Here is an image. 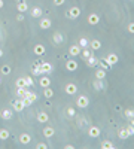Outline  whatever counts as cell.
<instances>
[{
    "label": "cell",
    "instance_id": "1",
    "mask_svg": "<svg viewBox=\"0 0 134 149\" xmlns=\"http://www.w3.org/2000/svg\"><path fill=\"white\" fill-rule=\"evenodd\" d=\"M118 61H119V58H118V55H116V54H109V55L104 58V63H106L107 66H110V67L115 66Z\"/></svg>",
    "mask_w": 134,
    "mask_h": 149
},
{
    "label": "cell",
    "instance_id": "2",
    "mask_svg": "<svg viewBox=\"0 0 134 149\" xmlns=\"http://www.w3.org/2000/svg\"><path fill=\"white\" fill-rule=\"evenodd\" d=\"M76 104H78V107H80V109H85L88 104H89V99L86 97V95H79L78 97V101H76Z\"/></svg>",
    "mask_w": 134,
    "mask_h": 149
},
{
    "label": "cell",
    "instance_id": "3",
    "mask_svg": "<svg viewBox=\"0 0 134 149\" xmlns=\"http://www.w3.org/2000/svg\"><path fill=\"white\" fill-rule=\"evenodd\" d=\"M79 15H80V9H79V7H76V6L70 7V9L67 11V16H69V18H71V20H76Z\"/></svg>",
    "mask_w": 134,
    "mask_h": 149
},
{
    "label": "cell",
    "instance_id": "4",
    "mask_svg": "<svg viewBox=\"0 0 134 149\" xmlns=\"http://www.w3.org/2000/svg\"><path fill=\"white\" fill-rule=\"evenodd\" d=\"M100 133H101L100 127H95V125H93V127H89V128H88V136H89V137H93V139L98 137V136H100Z\"/></svg>",
    "mask_w": 134,
    "mask_h": 149
},
{
    "label": "cell",
    "instance_id": "5",
    "mask_svg": "<svg viewBox=\"0 0 134 149\" xmlns=\"http://www.w3.org/2000/svg\"><path fill=\"white\" fill-rule=\"evenodd\" d=\"M64 91H66L69 95H73V94H76V93H78V86H76V84H71V82H69V84L66 85Z\"/></svg>",
    "mask_w": 134,
    "mask_h": 149
},
{
    "label": "cell",
    "instance_id": "6",
    "mask_svg": "<svg viewBox=\"0 0 134 149\" xmlns=\"http://www.w3.org/2000/svg\"><path fill=\"white\" fill-rule=\"evenodd\" d=\"M39 25H40V29L42 30H48L51 25H52V21L49 20V18H42L40 20V22H39Z\"/></svg>",
    "mask_w": 134,
    "mask_h": 149
},
{
    "label": "cell",
    "instance_id": "7",
    "mask_svg": "<svg viewBox=\"0 0 134 149\" xmlns=\"http://www.w3.org/2000/svg\"><path fill=\"white\" fill-rule=\"evenodd\" d=\"M12 107H14V110H16V112H21L25 106H24L22 100H14V101H12Z\"/></svg>",
    "mask_w": 134,
    "mask_h": 149
},
{
    "label": "cell",
    "instance_id": "8",
    "mask_svg": "<svg viewBox=\"0 0 134 149\" xmlns=\"http://www.w3.org/2000/svg\"><path fill=\"white\" fill-rule=\"evenodd\" d=\"M52 40H54V43H55V45H61V43L64 42V36H63L61 33H54Z\"/></svg>",
    "mask_w": 134,
    "mask_h": 149
},
{
    "label": "cell",
    "instance_id": "9",
    "mask_svg": "<svg viewBox=\"0 0 134 149\" xmlns=\"http://www.w3.org/2000/svg\"><path fill=\"white\" fill-rule=\"evenodd\" d=\"M45 51H46V49H45V46L40 45V43H39V45H34V49H33V52H34L37 57H42V55L45 54Z\"/></svg>",
    "mask_w": 134,
    "mask_h": 149
},
{
    "label": "cell",
    "instance_id": "10",
    "mask_svg": "<svg viewBox=\"0 0 134 149\" xmlns=\"http://www.w3.org/2000/svg\"><path fill=\"white\" fill-rule=\"evenodd\" d=\"M88 22L91 24V25H95L100 22V16H98L97 14H91V15H88Z\"/></svg>",
    "mask_w": 134,
    "mask_h": 149
},
{
    "label": "cell",
    "instance_id": "11",
    "mask_svg": "<svg viewBox=\"0 0 134 149\" xmlns=\"http://www.w3.org/2000/svg\"><path fill=\"white\" fill-rule=\"evenodd\" d=\"M66 69L69 70V72H75V70L78 69V63L75 60H69L67 63H66Z\"/></svg>",
    "mask_w": 134,
    "mask_h": 149
},
{
    "label": "cell",
    "instance_id": "12",
    "mask_svg": "<svg viewBox=\"0 0 134 149\" xmlns=\"http://www.w3.org/2000/svg\"><path fill=\"white\" fill-rule=\"evenodd\" d=\"M69 54H70L71 57L79 55V54H80V46H79V45H71L70 49H69Z\"/></svg>",
    "mask_w": 134,
    "mask_h": 149
},
{
    "label": "cell",
    "instance_id": "13",
    "mask_svg": "<svg viewBox=\"0 0 134 149\" xmlns=\"http://www.w3.org/2000/svg\"><path fill=\"white\" fill-rule=\"evenodd\" d=\"M54 134H55V130H54L52 127H45L43 128V136L46 137V139H51Z\"/></svg>",
    "mask_w": 134,
    "mask_h": 149
},
{
    "label": "cell",
    "instance_id": "14",
    "mask_svg": "<svg viewBox=\"0 0 134 149\" xmlns=\"http://www.w3.org/2000/svg\"><path fill=\"white\" fill-rule=\"evenodd\" d=\"M42 88H46V86H51V79L48 76H40V81H39Z\"/></svg>",
    "mask_w": 134,
    "mask_h": 149
},
{
    "label": "cell",
    "instance_id": "15",
    "mask_svg": "<svg viewBox=\"0 0 134 149\" xmlns=\"http://www.w3.org/2000/svg\"><path fill=\"white\" fill-rule=\"evenodd\" d=\"M20 142L22 143V145H29L30 142H31V137H30V134H27V133H22L21 136H20Z\"/></svg>",
    "mask_w": 134,
    "mask_h": 149
},
{
    "label": "cell",
    "instance_id": "16",
    "mask_svg": "<svg viewBox=\"0 0 134 149\" xmlns=\"http://www.w3.org/2000/svg\"><path fill=\"white\" fill-rule=\"evenodd\" d=\"M89 48H91L93 51H98V49L101 48V42L97 40V39H94V40L89 42Z\"/></svg>",
    "mask_w": 134,
    "mask_h": 149
},
{
    "label": "cell",
    "instance_id": "17",
    "mask_svg": "<svg viewBox=\"0 0 134 149\" xmlns=\"http://www.w3.org/2000/svg\"><path fill=\"white\" fill-rule=\"evenodd\" d=\"M40 69H42V73H51L52 72V64L51 63H42Z\"/></svg>",
    "mask_w": 134,
    "mask_h": 149
},
{
    "label": "cell",
    "instance_id": "18",
    "mask_svg": "<svg viewBox=\"0 0 134 149\" xmlns=\"http://www.w3.org/2000/svg\"><path fill=\"white\" fill-rule=\"evenodd\" d=\"M86 64H88V67H94V66H97V64H98V58L94 57V55H91L89 58H86Z\"/></svg>",
    "mask_w": 134,
    "mask_h": 149
},
{
    "label": "cell",
    "instance_id": "19",
    "mask_svg": "<svg viewBox=\"0 0 134 149\" xmlns=\"http://www.w3.org/2000/svg\"><path fill=\"white\" fill-rule=\"evenodd\" d=\"M31 16H33V18H40V16H42V9H40V7H37V6L31 7Z\"/></svg>",
    "mask_w": 134,
    "mask_h": 149
},
{
    "label": "cell",
    "instance_id": "20",
    "mask_svg": "<svg viewBox=\"0 0 134 149\" xmlns=\"http://www.w3.org/2000/svg\"><path fill=\"white\" fill-rule=\"evenodd\" d=\"M12 116H14L12 110H9V109H5V110H2V118H3V119L9 121V119H12Z\"/></svg>",
    "mask_w": 134,
    "mask_h": 149
},
{
    "label": "cell",
    "instance_id": "21",
    "mask_svg": "<svg viewBox=\"0 0 134 149\" xmlns=\"http://www.w3.org/2000/svg\"><path fill=\"white\" fill-rule=\"evenodd\" d=\"M29 93H30V91H29L27 86H25V88H16V94H18V97H21V99H24Z\"/></svg>",
    "mask_w": 134,
    "mask_h": 149
},
{
    "label": "cell",
    "instance_id": "22",
    "mask_svg": "<svg viewBox=\"0 0 134 149\" xmlns=\"http://www.w3.org/2000/svg\"><path fill=\"white\" fill-rule=\"evenodd\" d=\"M43 95H45L46 99H52V97H54V91H52L51 86H46V88H43Z\"/></svg>",
    "mask_w": 134,
    "mask_h": 149
},
{
    "label": "cell",
    "instance_id": "23",
    "mask_svg": "<svg viewBox=\"0 0 134 149\" xmlns=\"http://www.w3.org/2000/svg\"><path fill=\"white\" fill-rule=\"evenodd\" d=\"M100 148H101V149H113V148H115V145L110 142V140H104V142H101Z\"/></svg>",
    "mask_w": 134,
    "mask_h": 149
},
{
    "label": "cell",
    "instance_id": "24",
    "mask_svg": "<svg viewBox=\"0 0 134 149\" xmlns=\"http://www.w3.org/2000/svg\"><path fill=\"white\" fill-rule=\"evenodd\" d=\"M48 119H49V116H48L46 112H40L37 115V121L39 122H48Z\"/></svg>",
    "mask_w": 134,
    "mask_h": 149
},
{
    "label": "cell",
    "instance_id": "25",
    "mask_svg": "<svg viewBox=\"0 0 134 149\" xmlns=\"http://www.w3.org/2000/svg\"><path fill=\"white\" fill-rule=\"evenodd\" d=\"M16 9L20 12H25V11H29V5H27L25 2H20L16 5Z\"/></svg>",
    "mask_w": 134,
    "mask_h": 149
},
{
    "label": "cell",
    "instance_id": "26",
    "mask_svg": "<svg viewBox=\"0 0 134 149\" xmlns=\"http://www.w3.org/2000/svg\"><path fill=\"white\" fill-rule=\"evenodd\" d=\"M95 78H97V79H104V78H106V70L104 69H98L97 70V72H95Z\"/></svg>",
    "mask_w": 134,
    "mask_h": 149
},
{
    "label": "cell",
    "instance_id": "27",
    "mask_svg": "<svg viewBox=\"0 0 134 149\" xmlns=\"http://www.w3.org/2000/svg\"><path fill=\"white\" fill-rule=\"evenodd\" d=\"M118 136H119V139H122V140H125V139H128V137H130V134H128L127 128H122V130H119Z\"/></svg>",
    "mask_w": 134,
    "mask_h": 149
},
{
    "label": "cell",
    "instance_id": "28",
    "mask_svg": "<svg viewBox=\"0 0 134 149\" xmlns=\"http://www.w3.org/2000/svg\"><path fill=\"white\" fill-rule=\"evenodd\" d=\"M78 45H79L80 48H88L89 42H88V39H86V37H80V39H79V43H78Z\"/></svg>",
    "mask_w": 134,
    "mask_h": 149
},
{
    "label": "cell",
    "instance_id": "29",
    "mask_svg": "<svg viewBox=\"0 0 134 149\" xmlns=\"http://www.w3.org/2000/svg\"><path fill=\"white\" fill-rule=\"evenodd\" d=\"M25 79L24 78H20V79H16V88H25ZM29 88V86H27Z\"/></svg>",
    "mask_w": 134,
    "mask_h": 149
},
{
    "label": "cell",
    "instance_id": "30",
    "mask_svg": "<svg viewBox=\"0 0 134 149\" xmlns=\"http://www.w3.org/2000/svg\"><path fill=\"white\" fill-rule=\"evenodd\" d=\"M94 88L97 90V91H101L104 86H103V82H101V79H97V81H94Z\"/></svg>",
    "mask_w": 134,
    "mask_h": 149
},
{
    "label": "cell",
    "instance_id": "31",
    "mask_svg": "<svg viewBox=\"0 0 134 149\" xmlns=\"http://www.w3.org/2000/svg\"><path fill=\"white\" fill-rule=\"evenodd\" d=\"M7 137H9V131L2 128V130H0V140H6Z\"/></svg>",
    "mask_w": 134,
    "mask_h": 149
},
{
    "label": "cell",
    "instance_id": "32",
    "mask_svg": "<svg viewBox=\"0 0 134 149\" xmlns=\"http://www.w3.org/2000/svg\"><path fill=\"white\" fill-rule=\"evenodd\" d=\"M31 73H33V75H36V76H42V75H43V73H42L40 66H34V69L31 70Z\"/></svg>",
    "mask_w": 134,
    "mask_h": 149
},
{
    "label": "cell",
    "instance_id": "33",
    "mask_svg": "<svg viewBox=\"0 0 134 149\" xmlns=\"http://www.w3.org/2000/svg\"><path fill=\"white\" fill-rule=\"evenodd\" d=\"M124 115L127 116L128 119H133L134 118V109H127V110L124 112Z\"/></svg>",
    "mask_w": 134,
    "mask_h": 149
},
{
    "label": "cell",
    "instance_id": "34",
    "mask_svg": "<svg viewBox=\"0 0 134 149\" xmlns=\"http://www.w3.org/2000/svg\"><path fill=\"white\" fill-rule=\"evenodd\" d=\"M80 54H82V57L86 60V58H89V57H91L93 54H91V51H89V49H86V48H84V51H80Z\"/></svg>",
    "mask_w": 134,
    "mask_h": 149
},
{
    "label": "cell",
    "instance_id": "35",
    "mask_svg": "<svg viewBox=\"0 0 134 149\" xmlns=\"http://www.w3.org/2000/svg\"><path fill=\"white\" fill-rule=\"evenodd\" d=\"M66 113H67V116H69V118H73V116H76V110H75L73 107H67Z\"/></svg>",
    "mask_w": 134,
    "mask_h": 149
},
{
    "label": "cell",
    "instance_id": "36",
    "mask_svg": "<svg viewBox=\"0 0 134 149\" xmlns=\"http://www.w3.org/2000/svg\"><path fill=\"white\" fill-rule=\"evenodd\" d=\"M0 70H2L3 75H11V72H12V69L9 67V66H2V69H0Z\"/></svg>",
    "mask_w": 134,
    "mask_h": 149
},
{
    "label": "cell",
    "instance_id": "37",
    "mask_svg": "<svg viewBox=\"0 0 134 149\" xmlns=\"http://www.w3.org/2000/svg\"><path fill=\"white\" fill-rule=\"evenodd\" d=\"M25 97H29V100H30L31 103H34L36 100H37V95H36L34 93H29V94H27V95H25Z\"/></svg>",
    "mask_w": 134,
    "mask_h": 149
},
{
    "label": "cell",
    "instance_id": "38",
    "mask_svg": "<svg viewBox=\"0 0 134 149\" xmlns=\"http://www.w3.org/2000/svg\"><path fill=\"white\" fill-rule=\"evenodd\" d=\"M98 64H100V66H101V67H103L104 70H110V69H112L110 66H107V64L104 63V60H101V61H100V60H98Z\"/></svg>",
    "mask_w": 134,
    "mask_h": 149
},
{
    "label": "cell",
    "instance_id": "39",
    "mask_svg": "<svg viewBox=\"0 0 134 149\" xmlns=\"http://www.w3.org/2000/svg\"><path fill=\"white\" fill-rule=\"evenodd\" d=\"M24 79H25V85L27 86H31L34 82H33V79H31V78H29V76H27V78H24Z\"/></svg>",
    "mask_w": 134,
    "mask_h": 149
},
{
    "label": "cell",
    "instance_id": "40",
    "mask_svg": "<svg viewBox=\"0 0 134 149\" xmlns=\"http://www.w3.org/2000/svg\"><path fill=\"white\" fill-rule=\"evenodd\" d=\"M127 131H128V134H130V136H134V125H133V124H131V125H128V127H127Z\"/></svg>",
    "mask_w": 134,
    "mask_h": 149
},
{
    "label": "cell",
    "instance_id": "41",
    "mask_svg": "<svg viewBox=\"0 0 134 149\" xmlns=\"http://www.w3.org/2000/svg\"><path fill=\"white\" fill-rule=\"evenodd\" d=\"M64 3H66V0H54V5H55V6H61Z\"/></svg>",
    "mask_w": 134,
    "mask_h": 149
},
{
    "label": "cell",
    "instance_id": "42",
    "mask_svg": "<svg viewBox=\"0 0 134 149\" xmlns=\"http://www.w3.org/2000/svg\"><path fill=\"white\" fill-rule=\"evenodd\" d=\"M127 30H128V33H134V22H130V24H128Z\"/></svg>",
    "mask_w": 134,
    "mask_h": 149
},
{
    "label": "cell",
    "instance_id": "43",
    "mask_svg": "<svg viewBox=\"0 0 134 149\" xmlns=\"http://www.w3.org/2000/svg\"><path fill=\"white\" fill-rule=\"evenodd\" d=\"M37 149H46L48 148V145L46 143H37V146H36Z\"/></svg>",
    "mask_w": 134,
    "mask_h": 149
},
{
    "label": "cell",
    "instance_id": "44",
    "mask_svg": "<svg viewBox=\"0 0 134 149\" xmlns=\"http://www.w3.org/2000/svg\"><path fill=\"white\" fill-rule=\"evenodd\" d=\"M16 20H18V21H22V20H24V16H22V15H18V16H16Z\"/></svg>",
    "mask_w": 134,
    "mask_h": 149
},
{
    "label": "cell",
    "instance_id": "45",
    "mask_svg": "<svg viewBox=\"0 0 134 149\" xmlns=\"http://www.w3.org/2000/svg\"><path fill=\"white\" fill-rule=\"evenodd\" d=\"M3 6H5V2H3V0H0V9H2Z\"/></svg>",
    "mask_w": 134,
    "mask_h": 149
},
{
    "label": "cell",
    "instance_id": "46",
    "mask_svg": "<svg viewBox=\"0 0 134 149\" xmlns=\"http://www.w3.org/2000/svg\"><path fill=\"white\" fill-rule=\"evenodd\" d=\"M2 55H3V51H2V49H0V57H2Z\"/></svg>",
    "mask_w": 134,
    "mask_h": 149
},
{
    "label": "cell",
    "instance_id": "47",
    "mask_svg": "<svg viewBox=\"0 0 134 149\" xmlns=\"http://www.w3.org/2000/svg\"><path fill=\"white\" fill-rule=\"evenodd\" d=\"M131 124H133V125H134V118H133V119H131Z\"/></svg>",
    "mask_w": 134,
    "mask_h": 149
},
{
    "label": "cell",
    "instance_id": "48",
    "mask_svg": "<svg viewBox=\"0 0 134 149\" xmlns=\"http://www.w3.org/2000/svg\"><path fill=\"white\" fill-rule=\"evenodd\" d=\"M0 82H2V81H0Z\"/></svg>",
    "mask_w": 134,
    "mask_h": 149
}]
</instances>
